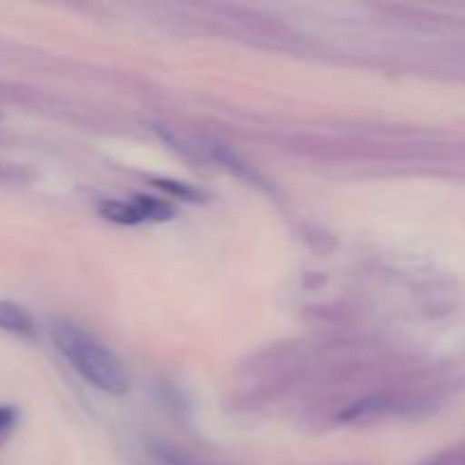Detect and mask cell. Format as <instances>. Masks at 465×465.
Segmentation results:
<instances>
[{
	"mask_svg": "<svg viewBox=\"0 0 465 465\" xmlns=\"http://www.w3.org/2000/svg\"><path fill=\"white\" fill-rule=\"evenodd\" d=\"M53 343L59 354L71 363L73 371L91 386L109 395L127 393L130 377L125 368L121 366L116 354L98 343L94 336L71 322H57L53 327Z\"/></svg>",
	"mask_w": 465,
	"mask_h": 465,
	"instance_id": "obj_1",
	"label": "cell"
},
{
	"mask_svg": "<svg viewBox=\"0 0 465 465\" xmlns=\"http://www.w3.org/2000/svg\"><path fill=\"white\" fill-rule=\"evenodd\" d=\"M0 331H7L18 339H35L36 322L32 321V316L21 304L0 300Z\"/></svg>",
	"mask_w": 465,
	"mask_h": 465,
	"instance_id": "obj_2",
	"label": "cell"
},
{
	"mask_svg": "<svg viewBox=\"0 0 465 465\" xmlns=\"http://www.w3.org/2000/svg\"><path fill=\"white\" fill-rule=\"evenodd\" d=\"M391 409L393 407H391L389 398L375 395V398L359 400V402H354L352 407L345 409V411L341 413V420H343L345 425H368V422L391 413Z\"/></svg>",
	"mask_w": 465,
	"mask_h": 465,
	"instance_id": "obj_3",
	"label": "cell"
},
{
	"mask_svg": "<svg viewBox=\"0 0 465 465\" xmlns=\"http://www.w3.org/2000/svg\"><path fill=\"white\" fill-rule=\"evenodd\" d=\"M100 216L104 221H112L116 225H139L145 221V213L141 209L139 200H132V203H123V200H104L98 207Z\"/></svg>",
	"mask_w": 465,
	"mask_h": 465,
	"instance_id": "obj_4",
	"label": "cell"
},
{
	"mask_svg": "<svg viewBox=\"0 0 465 465\" xmlns=\"http://www.w3.org/2000/svg\"><path fill=\"white\" fill-rule=\"evenodd\" d=\"M154 186H159L162 191L166 193L175 195L180 200H189V203H198L203 200V191L193 189V186L184 184V182H177V180H168V177H159V180H153Z\"/></svg>",
	"mask_w": 465,
	"mask_h": 465,
	"instance_id": "obj_5",
	"label": "cell"
},
{
	"mask_svg": "<svg viewBox=\"0 0 465 465\" xmlns=\"http://www.w3.org/2000/svg\"><path fill=\"white\" fill-rule=\"evenodd\" d=\"M136 200H139L141 209H143L145 221H168L175 213V209L168 203H163V200L150 198V195H136Z\"/></svg>",
	"mask_w": 465,
	"mask_h": 465,
	"instance_id": "obj_6",
	"label": "cell"
},
{
	"mask_svg": "<svg viewBox=\"0 0 465 465\" xmlns=\"http://www.w3.org/2000/svg\"><path fill=\"white\" fill-rule=\"evenodd\" d=\"M14 422H16V411L12 407H0V440L9 434Z\"/></svg>",
	"mask_w": 465,
	"mask_h": 465,
	"instance_id": "obj_7",
	"label": "cell"
},
{
	"mask_svg": "<svg viewBox=\"0 0 465 465\" xmlns=\"http://www.w3.org/2000/svg\"><path fill=\"white\" fill-rule=\"evenodd\" d=\"M25 173L14 163H0V182H23Z\"/></svg>",
	"mask_w": 465,
	"mask_h": 465,
	"instance_id": "obj_8",
	"label": "cell"
}]
</instances>
